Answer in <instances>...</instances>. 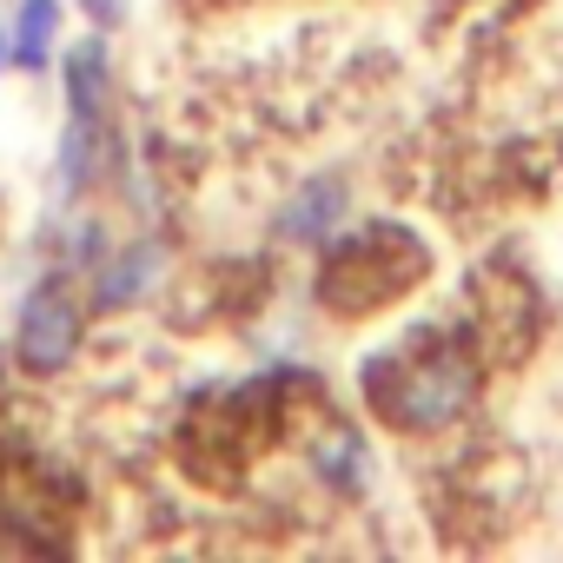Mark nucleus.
<instances>
[{
  "mask_svg": "<svg viewBox=\"0 0 563 563\" xmlns=\"http://www.w3.org/2000/svg\"><path fill=\"white\" fill-rule=\"evenodd\" d=\"M484 365L464 339L424 332L358 358V405L398 438H444L477 411Z\"/></svg>",
  "mask_w": 563,
  "mask_h": 563,
  "instance_id": "1",
  "label": "nucleus"
},
{
  "mask_svg": "<svg viewBox=\"0 0 563 563\" xmlns=\"http://www.w3.org/2000/svg\"><path fill=\"white\" fill-rule=\"evenodd\" d=\"M319 272H312V299L332 312V319H365V312H385L391 299H405L418 278L431 272V245L398 225V219H372V225H339L319 252Z\"/></svg>",
  "mask_w": 563,
  "mask_h": 563,
  "instance_id": "2",
  "label": "nucleus"
},
{
  "mask_svg": "<svg viewBox=\"0 0 563 563\" xmlns=\"http://www.w3.org/2000/svg\"><path fill=\"white\" fill-rule=\"evenodd\" d=\"M87 332H93V306L80 292V278L47 265L34 286L14 299V332H8V358L14 372L27 378H67L87 352Z\"/></svg>",
  "mask_w": 563,
  "mask_h": 563,
  "instance_id": "3",
  "label": "nucleus"
},
{
  "mask_svg": "<svg viewBox=\"0 0 563 563\" xmlns=\"http://www.w3.org/2000/svg\"><path fill=\"white\" fill-rule=\"evenodd\" d=\"M166 278H173V245L166 232L153 225H133L107 245V258L80 278V292L93 306V319H126V312H146L159 292H166Z\"/></svg>",
  "mask_w": 563,
  "mask_h": 563,
  "instance_id": "4",
  "label": "nucleus"
},
{
  "mask_svg": "<svg viewBox=\"0 0 563 563\" xmlns=\"http://www.w3.org/2000/svg\"><path fill=\"white\" fill-rule=\"evenodd\" d=\"M352 206H358V192H352L345 173H312V179H299L286 199L265 212V239L278 252H319L352 219Z\"/></svg>",
  "mask_w": 563,
  "mask_h": 563,
  "instance_id": "5",
  "label": "nucleus"
},
{
  "mask_svg": "<svg viewBox=\"0 0 563 563\" xmlns=\"http://www.w3.org/2000/svg\"><path fill=\"white\" fill-rule=\"evenodd\" d=\"M306 477L332 497V504H358L378 477V457H372V438L352 424V418H325L312 438H306Z\"/></svg>",
  "mask_w": 563,
  "mask_h": 563,
  "instance_id": "6",
  "label": "nucleus"
},
{
  "mask_svg": "<svg viewBox=\"0 0 563 563\" xmlns=\"http://www.w3.org/2000/svg\"><path fill=\"white\" fill-rule=\"evenodd\" d=\"M67 21H74V0H14L8 34H14V74L47 80L60 47H67Z\"/></svg>",
  "mask_w": 563,
  "mask_h": 563,
  "instance_id": "7",
  "label": "nucleus"
},
{
  "mask_svg": "<svg viewBox=\"0 0 563 563\" xmlns=\"http://www.w3.org/2000/svg\"><path fill=\"white\" fill-rule=\"evenodd\" d=\"M80 14H87L100 34H113V27L126 21V0H80Z\"/></svg>",
  "mask_w": 563,
  "mask_h": 563,
  "instance_id": "8",
  "label": "nucleus"
}]
</instances>
